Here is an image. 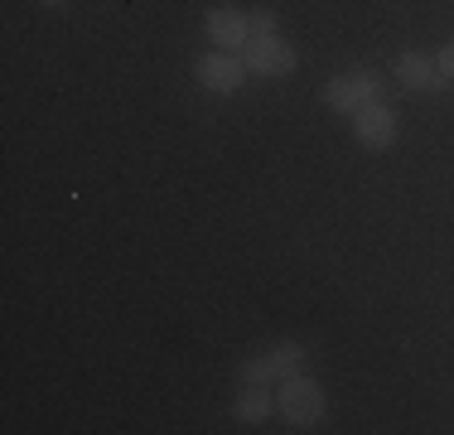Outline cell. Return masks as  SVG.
Masks as SVG:
<instances>
[{
	"label": "cell",
	"mask_w": 454,
	"mask_h": 435,
	"mask_svg": "<svg viewBox=\"0 0 454 435\" xmlns=\"http://www.w3.org/2000/svg\"><path fill=\"white\" fill-rule=\"evenodd\" d=\"M271 411H276V401H271V392H266V387H256V383H242V387H237V397H232V416H237V421H247V426H262Z\"/></svg>",
	"instance_id": "9c48e42d"
},
{
	"label": "cell",
	"mask_w": 454,
	"mask_h": 435,
	"mask_svg": "<svg viewBox=\"0 0 454 435\" xmlns=\"http://www.w3.org/2000/svg\"><path fill=\"white\" fill-rule=\"evenodd\" d=\"M305 353H309L305 344H295V339H280V344H271V348H262L256 358H247V363L237 368V383L276 387V383H286V377L305 373Z\"/></svg>",
	"instance_id": "6da1fadb"
},
{
	"label": "cell",
	"mask_w": 454,
	"mask_h": 435,
	"mask_svg": "<svg viewBox=\"0 0 454 435\" xmlns=\"http://www.w3.org/2000/svg\"><path fill=\"white\" fill-rule=\"evenodd\" d=\"M392 73L402 78V87H411V92H426V97L450 92V78L435 68V59H430V53H420V49H406L402 59H396Z\"/></svg>",
	"instance_id": "ba28073f"
},
{
	"label": "cell",
	"mask_w": 454,
	"mask_h": 435,
	"mask_svg": "<svg viewBox=\"0 0 454 435\" xmlns=\"http://www.w3.org/2000/svg\"><path fill=\"white\" fill-rule=\"evenodd\" d=\"M348 122H353V136H358V146H367V150H392V146H396V130H402L396 112H392V107H382V102L363 107V112L348 116Z\"/></svg>",
	"instance_id": "52a82bcc"
},
{
	"label": "cell",
	"mask_w": 454,
	"mask_h": 435,
	"mask_svg": "<svg viewBox=\"0 0 454 435\" xmlns=\"http://www.w3.org/2000/svg\"><path fill=\"white\" fill-rule=\"evenodd\" d=\"M193 78H199L203 92H213V97H232V92H242L247 87V63H242V53H227V49H213V53H203L199 63H193Z\"/></svg>",
	"instance_id": "277c9868"
},
{
	"label": "cell",
	"mask_w": 454,
	"mask_h": 435,
	"mask_svg": "<svg viewBox=\"0 0 454 435\" xmlns=\"http://www.w3.org/2000/svg\"><path fill=\"white\" fill-rule=\"evenodd\" d=\"M276 35H280L276 10H252V39H276Z\"/></svg>",
	"instance_id": "30bf717a"
},
{
	"label": "cell",
	"mask_w": 454,
	"mask_h": 435,
	"mask_svg": "<svg viewBox=\"0 0 454 435\" xmlns=\"http://www.w3.org/2000/svg\"><path fill=\"white\" fill-rule=\"evenodd\" d=\"M203 29H208L213 49L242 53L247 39H252V15H247V10H232V5H213L208 15H203Z\"/></svg>",
	"instance_id": "8992f818"
},
{
	"label": "cell",
	"mask_w": 454,
	"mask_h": 435,
	"mask_svg": "<svg viewBox=\"0 0 454 435\" xmlns=\"http://www.w3.org/2000/svg\"><path fill=\"white\" fill-rule=\"evenodd\" d=\"M435 68H440V73H445V78L454 83V39H450V44H445V49H440V53H435Z\"/></svg>",
	"instance_id": "8fae6325"
},
{
	"label": "cell",
	"mask_w": 454,
	"mask_h": 435,
	"mask_svg": "<svg viewBox=\"0 0 454 435\" xmlns=\"http://www.w3.org/2000/svg\"><path fill=\"white\" fill-rule=\"evenodd\" d=\"M242 63H247V73H252V78H290V73H295V63H300V53L290 49L280 35L276 39H247Z\"/></svg>",
	"instance_id": "5b68a950"
},
{
	"label": "cell",
	"mask_w": 454,
	"mask_h": 435,
	"mask_svg": "<svg viewBox=\"0 0 454 435\" xmlns=\"http://www.w3.org/2000/svg\"><path fill=\"white\" fill-rule=\"evenodd\" d=\"M39 5H44V10H59V5H68V0H39Z\"/></svg>",
	"instance_id": "7c38bea8"
},
{
	"label": "cell",
	"mask_w": 454,
	"mask_h": 435,
	"mask_svg": "<svg viewBox=\"0 0 454 435\" xmlns=\"http://www.w3.org/2000/svg\"><path fill=\"white\" fill-rule=\"evenodd\" d=\"M324 102H329L339 116H358L363 107L382 102V78H377L372 68H348V73H339V78L324 83Z\"/></svg>",
	"instance_id": "3957f363"
},
{
	"label": "cell",
	"mask_w": 454,
	"mask_h": 435,
	"mask_svg": "<svg viewBox=\"0 0 454 435\" xmlns=\"http://www.w3.org/2000/svg\"><path fill=\"white\" fill-rule=\"evenodd\" d=\"M276 411L290 421V426H300V431H315L319 421H324V411H329V397H324V387L315 383V377L295 373V377H286V383H280Z\"/></svg>",
	"instance_id": "7a4b0ae2"
}]
</instances>
